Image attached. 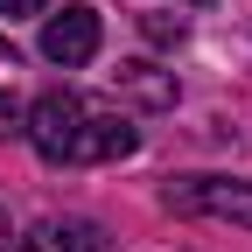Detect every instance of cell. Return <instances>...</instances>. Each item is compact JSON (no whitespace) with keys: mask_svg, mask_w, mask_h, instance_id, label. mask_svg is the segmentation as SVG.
I'll return each mask as SVG.
<instances>
[{"mask_svg":"<svg viewBox=\"0 0 252 252\" xmlns=\"http://www.w3.org/2000/svg\"><path fill=\"white\" fill-rule=\"evenodd\" d=\"M21 140L35 147L49 168H98V161H126V154L140 147V126L119 105L91 98V91L56 84V91H42V98L28 105V133Z\"/></svg>","mask_w":252,"mask_h":252,"instance_id":"obj_1","label":"cell"},{"mask_svg":"<svg viewBox=\"0 0 252 252\" xmlns=\"http://www.w3.org/2000/svg\"><path fill=\"white\" fill-rule=\"evenodd\" d=\"M161 203L175 217H224V224L252 231V182H231V175H175Z\"/></svg>","mask_w":252,"mask_h":252,"instance_id":"obj_2","label":"cell"},{"mask_svg":"<svg viewBox=\"0 0 252 252\" xmlns=\"http://www.w3.org/2000/svg\"><path fill=\"white\" fill-rule=\"evenodd\" d=\"M98 7H84V0H70L63 14H49V28H42V56L49 63H63V70H84L91 56H98Z\"/></svg>","mask_w":252,"mask_h":252,"instance_id":"obj_3","label":"cell"},{"mask_svg":"<svg viewBox=\"0 0 252 252\" xmlns=\"http://www.w3.org/2000/svg\"><path fill=\"white\" fill-rule=\"evenodd\" d=\"M112 84H119L133 105H147V112H175V98H182L175 70H161V63H147V56H126L119 70H112Z\"/></svg>","mask_w":252,"mask_h":252,"instance_id":"obj_4","label":"cell"},{"mask_svg":"<svg viewBox=\"0 0 252 252\" xmlns=\"http://www.w3.org/2000/svg\"><path fill=\"white\" fill-rule=\"evenodd\" d=\"M21 252H112V238H105V224H91V217H42V224L21 238Z\"/></svg>","mask_w":252,"mask_h":252,"instance_id":"obj_5","label":"cell"},{"mask_svg":"<svg viewBox=\"0 0 252 252\" xmlns=\"http://www.w3.org/2000/svg\"><path fill=\"white\" fill-rule=\"evenodd\" d=\"M140 35H147V42H161V49H175V42L189 35V28H182L175 14H140Z\"/></svg>","mask_w":252,"mask_h":252,"instance_id":"obj_6","label":"cell"},{"mask_svg":"<svg viewBox=\"0 0 252 252\" xmlns=\"http://www.w3.org/2000/svg\"><path fill=\"white\" fill-rule=\"evenodd\" d=\"M21 133H28V105L7 91V98H0V140H21Z\"/></svg>","mask_w":252,"mask_h":252,"instance_id":"obj_7","label":"cell"},{"mask_svg":"<svg viewBox=\"0 0 252 252\" xmlns=\"http://www.w3.org/2000/svg\"><path fill=\"white\" fill-rule=\"evenodd\" d=\"M0 14H7V21H28V14H49V0H0Z\"/></svg>","mask_w":252,"mask_h":252,"instance_id":"obj_8","label":"cell"},{"mask_svg":"<svg viewBox=\"0 0 252 252\" xmlns=\"http://www.w3.org/2000/svg\"><path fill=\"white\" fill-rule=\"evenodd\" d=\"M7 238H14V231H7V210H0V252H7Z\"/></svg>","mask_w":252,"mask_h":252,"instance_id":"obj_9","label":"cell"},{"mask_svg":"<svg viewBox=\"0 0 252 252\" xmlns=\"http://www.w3.org/2000/svg\"><path fill=\"white\" fill-rule=\"evenodd\" d=\"M196 7H203V0H196Z\"/></svg>","mask_w":252,"mask_h":252,"instance_id":"obj_10","label":"cell"}]
</instances>
